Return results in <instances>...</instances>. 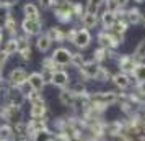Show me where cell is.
Segmentation results:
<instances>
[{"mask_svg": "<svg viewBox=\"0 0 145 141\" xmlns=\"http://www.w3.org/2000/svg\"><path fill=\"white\" fill-rule=\"evenodd\" d=\"M109 58H114V51L106 49V48H98V49L93 53V61L98 62V64H101L103 61L109 59Z\"/></svg>", "mask_w": 145, "mask_h": 141, "instance_id": "26", "label": "cell"}, {"mask_svg": "<svg viewBox=\"0 0 145 141\" xmlns=\"http://www.w3.org/2000/svg\"><path fill=\"white\" fill-rule=\"evenodd\" d=\"M0 118L10 125H16V123L23 121V110H21V107L5 102V105L0 108Z\"/></svg>", "mask_w": 145, "mask_h": 141, "instance_id": "4", "label": "cell"}, {"mask_svg": "<svg viewBox=\"0 0 145 141\" xmlns=\"http://www.w3.org/2000/svg\"><path fill=\"white\" fill-rule=\"evenodd\" d=\"M51 59L57 64V67H64V66H69L70 64V59H72V51L67 49L64 46H59L56 48L51 54Z\"/></svg>", "mask_w": 145, "mask_h": 141, "instance_id": "6", "label": "cell"}, {"mask_svg": "<svg viewBox=\"0 0 145 141\" xmlns=\"http://www.w3.org/2000/svg\"><path fill=\"white\" fill-rule=\"evenodd\" d=\"M13 133H15L13 141H31V136L28 133L26 121H20V123L13 125Z\"/></svg>", "mask_w": 145, "mask_h": 141, "instance_id": "17", "label": "cell"}, {"mask_svg": "<svg viewBox=\"0 0 145 141\" xmlns=\"http://www.w3.org/2000/svg\"><path fill=\"white\" fill-rule=\"evenodd\" d=\"M25 102H26V99L18 89L10 87L7 90V103H12V105H16V107H23Z\"/></svg>", "mask_w": 145, "mask_h": 141, "instance_id": "15", "label": "cell"}, {"mask_svg": "<svg viewBox=\"0 0 145 141\" xmlns=\"http://www.w3.org/2000/svg\"><path fill=\"white\" fill-rule=\"evenodd\" d=\"M67 2H69V0H54V7H60V5H64V3H67Z\"/></svg>", "mask_w": 145, "mask_h": 141, "instance_id": "45", "label": "cell"}, {"mask_svg": "<svg viewBox=\"0 0 145 141\" xmlns=\"http://www.w3.org/2000/svg\"><path fill=\"white\" fill-rule=\"evenodd\" d=\"M26 82H28V72L23 67H15L13 71L8 74V84H10V87L18 89L20 85L26 84Z\"/></svg>", "mask_w": 145, "mask_h": 141, "instance_id": "9", "label": "cell"}, {"mask_svg": "<svg viewBox=\"0 0 145 141\" xmlns=\"http://www.w3.org/2000/svg\"><path fill=\"white\" fill-rule=\"evenodd\" d=\"M142 23H144V26H145V15H144V18H142Z\"/></svg>", "mask_w": 145, "mask_h": 141, "instance_id": "49", "label": "cell"}, {"mask_svg": "<svg viewBox=\"0 0 145 141\" xmlns=\"http://www.w3.org/2000/svg\"><path fill=\"white\" fill-rule=\"evenodd\" d=\"M135 62H144L145 61V40H142L134 49V54H131Z\"/></svg>", "mask_w": 145, "mask_h": 141, "instance_id": "30", "label": "cell"}, {"mask_svg": "<svg viewBox=\"0 0 145 141\" xmlns=\"http://www.w3.org/2000/svg\"><path fill=\"white\" fill-rule=\"evenodd\" d=\"M16 43H18V51H16V54L23 61H31L33 51H31V41H29V38L25 36V34L23 36H16Z\"/></svg>", "mask_w": 145, "mask_h": 141, "instance_id": "10", "label": "cell"}, {"mask_svg": "<svg viewBox=\"0 0 145 141\" xmlns=\"http://www.w3.org/2000/svg\"><path fill=\"white\" fill-rule=\"evenodd\" d=\"M23 13H25V18H29V20L41 18L39 17V7L34 5V3H31V2H28L26 5L23 7Z\"/></svg>", "mask_w": 145, "mask_h": 141, "instance_id": "28", "label": "cell"}, {"mask_svg": "<svg viewBox=\"0 0 145 141\" xmlns=\"http://www.w3.org/2000/svg\"><path fill=\"white\" fill-rule=\"evenodd\" d=\"M111 72L106 69V67H99V72H98V77H96V81H99V82H108V81H111Z\"/></svg>", "mask_w": 145, "mask_h": 141, "instance_id": "37", "label": "cell"}, {"mask_svg": "<svg viewBox=\"0 0 145 141\" xmlns=\"http://www.w3.org/2000/svg\"><path fill=\"white\" fill-rule=\"evenodd\" d=\"M116 21V13H111V12H103V15H99V23L103 25V30H111L112 25Z\"/></svg>", "mask_w": 145, "mask_h": 141, "instance_id": "27", "label": "cell"}, {"mask_svg": "<svg viewBox=\"0 0 145 141\" xmlns=\"http://www.w3.org/2000/svg\"><path fill=\"white\" fill-rule=\"evenodd\" d=\"M67 40L72 41V44L78 49H86L91 43V33L85 28H72L67 31Z\"/></svg>", "mask_w": 145, "mask_h": 141, "instance_id": "2", "label": "cell"}, {"mask_svg": "<svg viewBox=\"0 0 145 141\" xmlns=\"http://www.w3.org/2000/svg\"><path fill=\"white\" fill-rule=\"evenodd\" d=\"M41 75H42V81H44V84H51V82H52L54 72H51V71H42V72H41Z\"/></svg>", "mask_w": 145, "mask_h": 141, "instance_id": "41", "label": "cell"}, {"mask_svg": "<svg viewBox=\"0 0 145 141\" xmlns=\"http://www.w3.org/2000/svg\"><path fill=\"white\" fill-rule=\"evenodd\" d=\"M105 2H106V0H88L85 12L99 15V7H101V5H105Z\"/></svg>", "mask_w": 145, "mask_h": 141, "instance_id": "32", "label": "cell"}, {"mask_svg": "<svg viewBox=\"0 0 145 141\" xmlns=\"http://www.w3.org/2000/svg\"><path fill=\"white\" fill-rule=\"evenodd\" d=\"M47 36H49V40L56 41V43H64V41L67 40V31H64L60 26H52V28H49V31H47Z\"/></svg>", "mask_w": 145, "mask_h": 141, "instance_id": "21", "label": "cell"}, {"mask_svg": "<svg viewBox=\"0 0 145 141\" xmlns=\"http://www.w3.org/2000/svg\"><path fill=\"white\" fill-rule=\"evenodd\" d=\"M0 89H5V79L2 75V71H0Z\"/></svg>", "mask_w": 145, "mask_h": 141, "instance_id": "46", "label": "cell"}, {"mask_svg": "<svg viewBox=\"0 0 145 141\" xmlns=\"http://www.w3.org/2000/svg\"><path fill=\"white\" fill-rule=\"evenodd\" d=\"M142 18H144V15L137 7L125 10V20L129 25H138V23H142Z\"/></svg>", "mask_w": 145, "mask_h": 141, "instance_id": "23", "label": "cell"}, {"mask_svg": "<svg viewBox=\"0 0 145 141\" xmlns=\"http://www.w3.org/2000/svg\"><path fill=\"white\" fill-rule=\"evenodd\" d=\"M3 28H5V31L12 38H15V34H16V20H15L13 17H8L7 20L3 21Z\"/></svg>", "mask_w": 145, "mask_h": 141, "instance_id": "33", "label": "cell"}, {"mask_svg": "<svg viewBox=\"0 0 145 141\" xmlns=\"http://www.w3.org/2000/svg\"><path fill=\"white\" fill-rule=\"evenodd\" d=\"M135 2H138V3H140V2H142V0H135Z\"/></svg>", "mask_w": 145, "mask_h": 141, "instance_id": "50", "label": "cell"}, {"mask_svg": "<svg viewBox=\"0 0 145 141\" xmlns=\"http://www.w3.org/2000/svg\"><path fill=\"white\" fill-rule=\"evenodd\" d=\"M2 51L7 54V56H13V54H16V51H18L16 36H15V38H10V40L5 43V46H3V49H2Z\"/></svg>", "mask_w": 145, "mask_h": 141, "instance_id": "31", "label": "cell"}, {"mask_svg": "<svg viewBox=\"0 0 145 141\" xmlns=\"http://www.w3.org/2000/svg\"><path fill=\"white\" fill-rule=\"evenodd\" d=\"M36 49L39 51V53H47L51 46H52V41L49 40V36L46 33L44 34H38V38H36Z\"/></svg>", "mask_w": 145, "mask_h": 141, "instance_id": "24", "label": "cell"}, {"mask_svg": "<svg viewBox=\"0 0 145 141\" xmlns=\"http://www.w3.org/2000/svg\"><path fill=\"white\" fill-rule=\"evenodd\" d=\"M85 64V58H83V54L82 53H72V59H70V66L77 67V69H80V67Z\"/></svg>", "mask_w": 145, "mask_h": 141, "instance_id": "36", "label": "cell"}, {"mask_svg": "<svg viewBox=\"0 0 145 141\" xmlns=\"http://www.w3.org/2000/svg\"><path fill=\"white\" fill-rule=\"evenodd\" d=\"M28 85L31 87V90L34 92H42V89L46 87V84L42 81V75L41 72H31V74H28Z\"/></svg>", "mask_w": 145, "mask_h": 141, "instance_id": "16", "label": "cell"}, {"mask_svg": "<svg viewBox=\"0 0 145 141\" xmlns=\"http://www.w3.org/2000/svg\"><path fill=\"white\" fill-rule=\"evenodd\" d=\"M132 77L129 74H124V72H116V74L111 75V81L112 84L119 89V90H125V89H129L132 85Z\"/></svg>", "mask_w": 145, "mask_h": 141, "instance_id": "13", "label": "cell"}, {"mask_svg": "<svg viewBox=\"0 0 145 141\" xmlns=\"http://www.w3.org/2000/svg\"><path fill=\"white\" fill-rule=\"evenodd\" d=\"M0 2H2V3H5V5H8L10 8L13 7V5H16V3H18V0H0Z\"/></svg>", "mask_w": 145, "mask_h": 141, "instance_id": "44", "label": "cell"}, {"mask_svg": "<svg viewBox=\"0 0 145 141\" xmlns=\"http://www.w3.org/2000/svg\"><path fill=\"white\" fill-rule=\"evenodd\" d=\"M99 67L101 64L98 62H95V61H85V64L78 69L80 75L86 79V81H96V77H98V72H99Z\"/></svg>", "mask_w": 145, "mask_h": 141, "instance_id": "7", "label": "cell"}, {"mask_svg": "<svg viewBox=\"0 0 145 141\" xmlns=\"http://www.w3.org/2000/svg\"><path fill=\"white\" fill-rule=\"evenodd\" d=\"M2 95H3V89H0V97H2Z\"/></svg>", "mask_w": 145, "mask_h": 141, "instance_id": "48", "label": "cell"}, {"mask_svg": "<svg viewBox=\"0 0 145 141\" xmlns=\"http://www.w3.org/2000/svg\"><path fill=\"white\" fill-rule=\"evenodd\" d=\"M52 138H54V131L49 130V128H44L38 133H34L31 136V141H52Z\"/></svg>", "mask_w": 145, "mask_h": 141, "instance_id": "29", "label": "cell"}, {"mask_svg": "<svg viewBox=\"0 0 145 141\" xmlns=\"http://www.w3.org/2000/svg\"><path fill=\"white\" fill-rule=\"evenodd\" d=\"M41 66H42V71H51V72H56L57 69H60V67H57V64L51 59V56H49V58H44V59L41 61Z\"/></svg>", "mask_w": 145, "mask_h": 141, "instance_id": "35", "label": "cell"}, {"mask_svg": "<svg viewBox=\"0 0 145 141\" xmlns=\"http://www.w3.org/2000/svg\"><path fill=\"white\" fill-rule=\"evenodd\" d=\"M54 15L60 23H70L75 18L73 17V8H72V2H67L60 7H54Z\"/></svg>", "mask_w": 145, "mask_h": 141, "instance_id": "8", "label": "cell"}, {"mask_svg": "<svg viewBox=\"0 0 145 141\" xmlns=\"http://www.w3.org/2000/svg\"><path fill=\"white\" fill-rule=\"evenodd\" d=\"M13 125L7 121H0V141H13Z\"/></svg>", "mask_w": 145, "mask_h": 141, "instance_id": "22", "label": "cell"}, {"mask_svg": "<svg viewBox=\"0 0 145 141\" xmlns=\"http://www.w3.org/2000/svg\"><path fill=\"white\" fill-rule=\"evenodd\" d=\"M8 17H12V13H10V7L0 2V21H5Z\"/></svg>", "mask_w": 145, "mask_h": 141, "instance_id": "39", "label": "cell"}, {"mask_svg": "<svg viewBox=\"0 0 145 141\" xmlns=\"http://www.w3.org/2000/svg\"><path fill=\"white\" fill-rule=\"evenodd\" d=\"M46 113H47V105L42 97H39L38 100L29 103V118H46Z\"/></svg>", "mask_w": 145, "mask_h": 141, "instance_id": "11", "label": "cell"}, {"mask_svg": "<svg viewBox=\"0 0 145 141\" xmlns=\"http://www.w3.org/2000/svg\"><path fill=\"white\" fill-rule=\"evenodd\" d=\"M39 5L42 8H52L54 7V0H39Z\"/></svg>", "mask_w": 145, "mask_h": 141, "instance_id": "42", "label": "cell"}, {"mask_svg": "<svg viewBox=\"0 0 145 141\" xmlns=\"http://www.w3.org/2000/svg\"><path fill=\"white\" fill-rule=\"evenodd\" d=\"M21 30L25 36L31 38V36H38L42 31V20L41 18H36V20H29V18H25L21 21Z\"/></svg>", "mask_w": 145, "mask_h": 141, "instance_id": "5", "label": "cell"}, {"mask_svg": "<svg viewBox=\"0 0 145 141\" xmlns=\"http://www.w3.org/2000/svg\"><path fill=\"white\" fill-rule=\"evenodd\" d=\"M105 5H106V12H111V13H118L119 10H121V7L118 5L116 0H106Z\"/></svg>", "mask_w": 145, "mask_h": 141, "instance_id": "38", "label": "cell"}, {"mask_svg": "<svg viewBox=\"0 0 145 141\" xmlns=\"http://www.w3.org/2000/svg\"><path fill=\"white\" fill-rule=\"evenodd\" d=\"M2 38H3V34H2V30H0V43H2Z\"/></svg>", "mask_w": 145, "mask_h": 141, "instance_id": "47", "label": "cell"}, {"mask_svg": "<svg viewBox=\"0 0 145 141\" xmlns=\"http://www.w3.org/2000/svg\"><path fill=\"white\" fill-rule=\"evenodd\" d=\"M26 126H28L29 136H33L34 133H38V131L44 130V128H49L46 118H29V121H26Z\"/></svg>", "mask_w": 145, "mask_h": 141, "instance_id": "20", "label": "cell"}, {"mask_svg": "<svg viewBox=\"0 0 145 141\" xmlns=\"http://www.w3.org/2000/svg\"><path fill=\"white\" fill-rule=\"evenodd\" d=\"M88 99H90L88 107H93L96 110H101V112H105L108 107L118 103L116 92H93V94H88Z\"/></svg>", "mask_w": 145, "mask_h": 141, "instance_id": "1", "label": "cell"}, {"mask_svg": "<svg viewBox=\"0 0 145 141\" xmlns=\"http://www.w3.org/2000/svg\"><path fill=\"white\" fill-rule=\"evenodd\" d=\"M118 66H119V72H124V74H129L131 75L132 69L135 66V61L132 58L131 54H122V56H119L118 58Z\"/></svg>", "mask_w": 145, "mask_h": 141, "instance_id": "14", "label": "cell"}, {"mask_svg": "<svg viewBox=\"0 0 145 141\" xmlns=\"http://www.w3.org/2000/svg\"><path fill=\"white\" fill-rule=\"evenodd\" d=\"M131 77H134V81L137 85L144 87L145 85V62H135V66L132 69Z\"/></svg>", "mask_w": 145, "mask_h": 141, "instance_id": "18", "label": "cell"}, {"mask_svg": "<svg viewBox=\"0 0 145 141\" xmlns=\"http://www.w3.org/2000/svg\"><path fill=\"white\" fill-rule=\"evenodd\" d=\"M69 90L72 92L73 95H82V94H86V89H85V84L83 82H75V84H69Z\"/></svg>", "mask_w": 145, "mask_h": 141, "instance_id": "34", "label": "cell"}, {"mask_svg": "<svg viewBox=\"0 0 145 141\" xmlns=\"http://www.w3.org/2000/svg\"><path fill=\"white\" fill-rule=\"evenodd\" d=\"M72 8H73V17L80 20V17L85 13V7L82 3H72Z\"/></svg>", "mask_w": 145, "mask_h": 141, "instance_id": "40", "label": "cell"}, {"mask_svg": "<svg viewBox=\"0 0 145 141\" xmlns=\"http://www.w3.org/2000/svg\"><path fill=\"white\" fill-rule=\"evenodd\" d=\"M59 100L64 107H70V108H75V95L69 90V89H64L60 90L59 94Z\"/></svg>", "mask_w": 145, "mask_h": 141, "instance_id": "25", "label": "cell"}, {"mask_svg": "<svg viewBox=\"0 0 145 141\" xmlns=\"http://www.w3.org/2000/svg\"><path fill=\"white\" fill-rule=\"evenodd\" d=\"M80 23H82V28H85V30H91V28H96L99 23V15L96 13H85L80 17Z\"/></svg>", "mask_w": 145, "mask_h": 141, "instance_id": "19", "label": "cell"}, {"mask_svg": "<svg viewBox=\"0 0 145 141\" xmlns=\"http://www.w3.org/2000/svg\"><path fill=\"white\" fill-rule=\"evenodd\" d=\"M52 84L54 87L60 89V90H64V89L69 87V84H70V77H69V72H65L64 69H57L52 75Z\"/></svg>", "mask_w": 145, "mask_h": 141, "instance_id": "12", "label": "cell"}, {"mask_svg": "<svg viewBox=\"0 0 145 141\" xmlns=\"http://www.w3.org/2000/svg\"><path fill=\"white\" fill-rule=\"evenodd\" d=\"M7 59H8V56L3 51H0V71H2V67L5 66V62H7Z\"/></svg>", "mask_w": 145, "mask_h": 141, "instance_id": "43", "label": "cell"}, {"mask_svg": "<svg viewBox=\"0 0 145 141\" xmlns=\"http://www.w3.org/2000/svg\"><path fill=\"white\" fill-rule=\"evenodd\" d=\"M96 40H98L99 48H106V49L114 51L119 44L124 43V36H122V34L112 33L111 30H101L98 33V36H96Z\"/></svg>", "mask_w": 145, "mask_h": 141, "instance_id": "3", "label": "cell"}]
</instances>
